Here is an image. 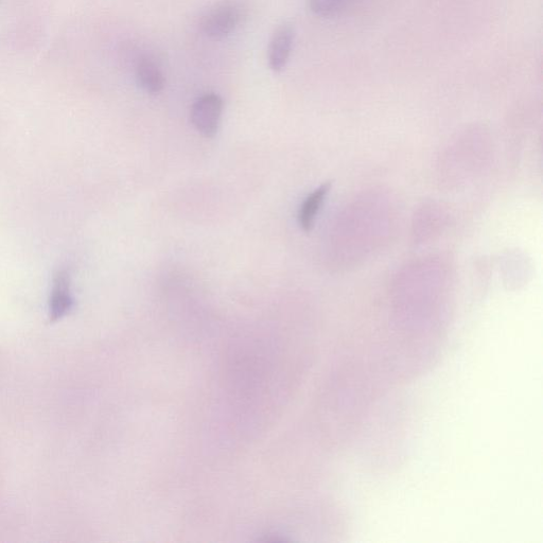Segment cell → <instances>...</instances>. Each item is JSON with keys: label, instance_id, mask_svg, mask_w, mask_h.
Instances as JSON below:
<instances>
[{"label": "cell", "instance_id": "cell-5", "mask_svg": "<svg viewBox=\"0 0 543 543\" xmlns=\"http://www.w3.org/2000/svg\"><path fill=\"white\" fill-rule=\"evenodd\" d=\"M137 84L148 94H160L165 87L166 79L162 69L150 58L139 60L136 66Z\"/></svg>", "mask_w": 543, "mask_h": 543}, {"label": "cell", "instance_id": "cell-2", "mask_svg": "<svg viewBox=\"0 0 543 543\" xmlns=\"http://www.w3.org/2000/svg\"><path fill=\"white\" fill-rule=\"evenodd\" d=\"M223 112V100L217 94H206L192 105V125L206 138L214 137L219 129Z\"/></svg>", "mask_w": 543, "mask_h": 543}, {"label": "cell", "instance_id": "cell-6", "mask_svg": "<svg viewBox=\"0 0 543 543\" xmlns=\"http://www.w3.org/2000/svg\"><path fill=\"white\" fill-rule=\"evenodd\" d=\"M329 188V183L322 185L317 190L313 191L303 203L299 214V221L305 232H310L312 230L315 218H317Z\"/></svg>", "mask_w": 543, "mask_h": 543}, {"label": "cell", "instance_id": "cell-1", "mask_svg": "<svg viewBox=\"0 0 543 543\" xmlns=\"http://www.w3.org/2000/svg\"><path fill=\"white\" fill-rule=\"evenodd\" d=\"M242 8L233 2H224L210 9L201 22V28L207 38L222 40L229 37L242 21Z\"/></svg>", "mask_w": 543, "mask_h": 543}, {"label": "cell", "instance_id": "cell-7", "mask_svg": "<svg viewBox=\"0 0 543 543\" xmlns=\"http://www.w3.org/2000/svg\"><path fill=\"white\" fill-rule=\"evenodd\" d=\"M348 3L349 0H309V7L315 15L331 17L341 13Z\"/></svg>", "mask_w": 543, "mask_h": 543}, {"label": "cell", "instance_id": "cell-4", "mask_svg": "<svg viewBox=\"0 0 543 543\" xmlns=\"http://www.w3.org/2000/svg\"><path fill=\"white\" fill-rule=\"evenodd\" d=\"M74 299L70 291V277L67 271H59L54 280L50 301L49 319L51 322L61 320L73 308Z\"/></svg>", "mask_w": 543, "mask_h": 543}, {"label": "cell", "instance_id": "cell-3", "mask_svg": "<svg viewBox=\"0 0 543 543\" xmlns=\"http://www.w3.org/2000/svg\"><path fill=\"white\" fill-rule=\"evenodd\" d=\"M294 35V29L288 23L279 26L272 35L268 60L273 72L280 73L286 68L293 48Z\"/></svg>", "mask_w": 543, "mask_h": 543}]
</instances>
